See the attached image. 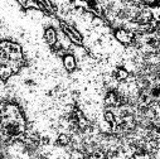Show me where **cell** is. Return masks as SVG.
<instances>
[{
    "label": "cell",
    "mask_w": 160,
    "mask_h": 159,
    "mask_svg": "<svg viewBox=\"0 0 160 159\" xmlns=\"http://www.w3.org/2000/svg\"><path fill=\"white\" fill-rule=\"evenodd\" d=\"M63 66L67 72H73L77 67V59L73 54H66L63 57Z\"/></svg>",
    "instance_id": "6da1fadb"
},
{
    "label": "cell",
    "mask_w": 160,
    "mask_h": 159,
    "mask_svg": "<svg viewBox=\"0 0 160 159\" xmlns=\"http://www.w3.org/2000/svg\"><path fill=\"white\" fill-rule=\"evenodd\" d=\"M44 39L48 46H51V47L54 46L57 42V30L53 27H48L44 30Z\"/></svg>",
    "instance_id": "7a4b0ae2"
},
{
    "label": "cell",
    "mask_w": 160,
    "mask_h": 159,
    "mask_svg": "<svg viewBox=\"0 0 160 159\" xmlns=\"http://www.w3.org/2000/svg\"><path fill=\"white\" fill-rule=\"evenodd\" d=\"M71 143V136L67 133H61L57 135L56 139V145L57 147H67Z\"/></svg>",
    "instance_id": "3957f363"
},
{
    "label": "cell",
    "mask_w": 160,
    "mask_h": 159,
    "mask_svg": "<svg viewBox=\"0 0 160 159\" xmlns=\"http://www.w3.org/2000/svg\"><path fill=\"white\" fill-rule=\"evenodd\" d=\"M22 52V46L19 43H15V42H11L10 43V47H9V53H20Z\"/></svg>",
    "instance_id": "277c9868"
},
{
    "label": "cell",
    "mask_w": 160,
    "mask_h": 159,
    "mask_svg": "<svg viewBox=\"0 0 160 159\" xmlns=\"http://www.w3.org/2000/svg\"><path fill=\"white\" fill-rule=\"evenodd\" d=\"M104 120H105L106 123H109V124H112V123L115 121V115H113L111 111H105V114H104Z\"/></svg>",
    "instance_id": "5b68a950"
},
{
    "label": "cell",
    "mask_w": 160,
    "mask_h": 159,
    "mask_svg": "<svg viewBox=\"0 0 160 159\" xmlns=\"http://www.w3.org/2000/svg\"><path fill=\"white\" fill-rule=\"evenodd\" d=\"M86 159H95V158H93V157H92V155H88V157H87V158H86Z\"/></svg>",
    "instance_id": "8992f818"
},
{
    "label": "cell",
    "mask_w": 160,
    "mask_h": 159,
    "mask_svg": "<svg viewBox=\"0 0 160 159\" xmlns=\"http://www.w3.org/2000/svg\"><path fill=\"white\" fill-rule=\"evenodd\" d=\"M39 159H49V158H48V157H41Z\"/></svg>",
    "instance_id": "52a82bcc"
}]
</instances>
